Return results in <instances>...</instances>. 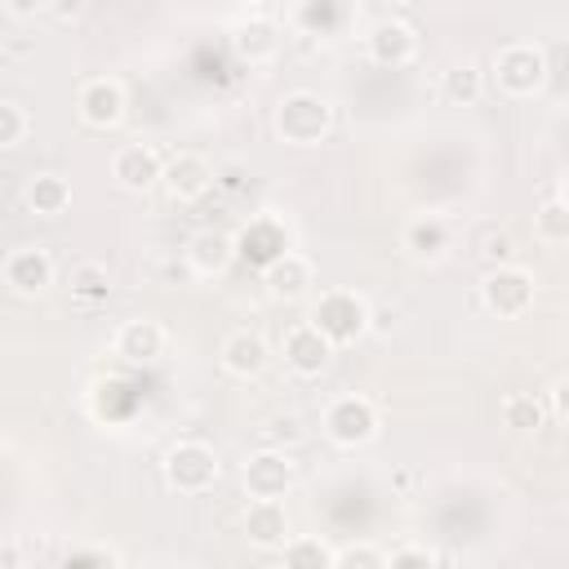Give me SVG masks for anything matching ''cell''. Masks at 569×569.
<instances>
[{
	"label": "cell",
	"instance_id": "obj_25",
	"mask_svg": "<svg viewBox=\"0 0 569 569\" xmlns=\"http://www.w3.org/2000/svg\"><path fill=\"white\" fill-rule=\"evenodd\" d=\"M67 284H71V298H76V302L93 307V302H107V293H111V271H107L102 262L84 258V262H76V267H71Z\"/></svg>",
	"mask_w": 569,
	"mask_h": 569
},
{
	"label": "cell",
	"instance_id": "obj_29",
	"mask_svg": "<svg viewBox=\"0 0 569 569\" xmlns=\"http://www.w3.org/2000/svg\"><path fill=\"white\" fill-rule=\"evenodd\" d=\"M298 27H307L311 36H329L342 22V0H298Z\"/></svg>",
	"mask_w": 569,
	"mask_h": 569
},
{
	"label": "cell",
	"instance_id": "obj_8",
	"mask_svg": "<svg viewBox=\"0 0 569 569\" xmlns=\"http://www.w3.org/2000/svg\"><path fill=\"white\" fill-rule=\"evenodd\" d=\"M418 27L409 22V18H396V13H387V18H378L369 31H365V53H369V62L373 67H387V71H400V67H409L413 58H418Z\"/></svg>",
	"mask_w": 569,
	"mask_h": 569
},
{
	"label": "cell",
	"instance_id": "obj_23",
	"mask_svg": "<svg viewBox=\"0 0 569 569\" xmlns=\"http://www.w3.org/2000/svg\"><path fill=\"white\" fill-rule=\"evenodd\" d=\"M485 71L476 67V62H453L445 76H440V98L449 102V107H471V102H480L485 98Z\"/></svg>",
	"mask_w": 569,
	"mask_h": 569
},
{
	"label": "cell",
	"instance_id": "obj_17",
	"mask_svg": "<svg viewBox=\"0 0 569 569\" xmlns=\"http://www.w3.org/2000/svg\"><path fill=\"white\" fill-rule=\"evenodd\" d=\"M218 365H222V373L249 382V378H262V373H267V365H271V347H267L262 333H253V329H236V333L222 338V347H218Z\"/></svg>",
	"mask_w": 569,
	"mask_h": 569
},
{
	"label": "cell",
	"instance_id": "obj_24",
	"mask_svg": "<svg viewBox=\"0 0 569 569\" xmlns=\"http://www.w3.org/2000/svg\"><path fill=\"white\" fill-rule=\"evenodd\" d=\"M498 413H502V427L529 436V431H538V427L547 422L551 405H542L533 391H511V396H502V409H498Z\"/></svg>",
	"mask_w": 569,
	"mask_h": 569
},
{
	"label": "cell",
	"instance_id": "obj_31",
	"mask_svg": "<svg viewBox=\"0 0 569 569\" xmlns=\"http://www.w3.org/2000/svg\"><path fill=\"white\" fill-rule=\"evenodd\" d=\"M27 133H31V111L18 98H4L0 102V147L13 151V147L27 142Z\"/></svg>",
	"mask_w": 569,
	"mask_h": 569
},
{
	"label": "cell",
	"instance_id": "obj_2",
	"mask_svg": "<svg viewBox=\"0 0 569 569\" xmlns=\"http://www.w3.org/2000/svg\"><path fill=\"white\" fill-rule=\"evenodd\" d=\"M311 325L333 342V347H351L365 333H373V307L365 293L356 289H325L311 307Z\"/></svg>",
	"mask_w": 569,
	"mask_h": 569
},
{
	"label": "cell",
	"instance_id": "obj_18",
	"mask_svg": "<svg viewBox=\"0 0 569 569\" xmlns=\"http://www.w3.org/2000/svg\"><path fill=\"white\" fill-rule=\"evenodd\" d=\"M160 187L169 191V200L191 204V200L209 196V187H213V164H209L204 156H196V151H178V156L164 160V178H160Z\"/></svg>",
	"mask_w": 569,
	"mask_h": 569
},
{
	"label": "cell",
	"instance_id": "obj_35",
	"mask_svg": "<svg viewBox=\"0 0 569 569\" xmlns=\"http://www.w3.org/2000/svg\"><path fill=\"white\" fill-rule=\"evenodd\" d=\"M40 9H49V0H4V13H9V22H31Z\"/></svg>",
	"mask_w": 569,
	"mask_h": 569
},
{
	"label": "cell",
	"instance_id": "obj_19",
	"mask_svg": "<svg viewBox=\"0 0 569 569\" xmlns=\"http://www.w3.org/2000/svg\"><path fill=\"white\" fill-rule=\"evenodd\" d=\"M231 53L249 67H262L280 53V22L267 18V13H249L231 27Z\"/></svg>",
	"mask_w": 569,
	"mask_h": 569
},
{
	"label": "cell",
	"instance_id": "obj_28",
	"mask_svg": "<svg viewBox=\"0 0 569 569\" xmlns=\"http://www.w3.org/2000/svg\"><path fill=\"white\" fill-rule=\"evenodd\" d=\"M58 565H67V569H116L120 551L107 547V542H76V547H67L58 556Z\"/></svg>",
	"mask_w": 569,
	"mask_h": 569
},
{
	"label": "cell",
	"instance_id": "obj_12",
	"mask_svg": "<svg viewBox=\"0 0 569 569\" xmlns=\"http://www.w3.org/2000/svg\"><path fill=\"white\" fill-rule=\"evenodd\" d=\"M124 84L116 76H93L76 89V116L89 124V129H116L124 120Z\"/></svg>",
	"mask_w": 569,
	"mask_h": 569
},
{
	"label": "cell",
	"instance_id": "obj_26",
	"mask_svg": "<svg viewBox=\"0 0 569 569\" xmlns=\"http://www.w3.org/2000/svg\"><path fill=\"white\" fill-rule=\"evenodd\" d=\"M280 560L289 569H333V547L320 542V538H311V533H298V538H289L280 547Z\"/></svg>",
	"mask_w": 569,
	"mask_h": 569
},
{
	"label": "cell",
	"instance_id": "obj_36",
	"mask_svg": "<svg viewBox=\"0 0 569 569\" xmlns=\"http://www.w3.org/2000/svg\"><path fill=\"white\" fill-rule=\"evenodd\" d=\"M551 413H556L560 422H569V373H560V378L551 382Z\"/></svg>",
	"mask_w": 569,
	"mask_h": 569
},
{
	"label": "cell",
	"instance_id": "obj_5",
	"mask_svg": "<svg viewBox=\"0 0 569 569\" xmlns=\"http://www.w3.org/2000/svg\"><path fill=\"white\" fill-rule=\"evenodd\" d=\"M533 293H538V280L520 262L485 267V276H480V307L498 320H520L533 307Z\"/></svg>",
	"mask_w": 569,
	"mask_h": 569
},
{
	"label": "cell",
	"instance_id": "obj_15",
	"mask_svg": "<svg viewBox=\"0 0 569 569\" xmlns=\"http://www.w3.org/2000/svg\"><path fill=\"white\" fill-rule=\"evenodd\" d=\"M236 249H240V258H244L249 267L267 271V267H271L280 253H289V231H284V222H280V218L258 213V218H249V222L240 227Z\"/></svg>",
	"mask_w": 569,
	"mask_h": 569
},
{
	"label": "cell",
	"instance_id": "obj_39",
	"mask_svg": "<svg viewBox=\"0 0 569 569\" xmlns=\"http://www.w3.org/2000/svg\"><path fill=\"white\" fill-rule=\"evenodd\" d=\"M560 196H565V200H569V173H565V178H560Z\"/></svg>",
	"mask_w": 569,
	"mask_h": 569
},
{
	"label": "cell",
	"instance_id": "obj_13",
	"mask_svg": "<svg viewBox=\"0 0 569 569\" xmlns=\"http://www.w3.org/2000/svg\"><path fill=\"white\" fill-rule=\"evenodd\" d=\"M111 178H116L120 191L142 196V191L160 187V178H164V156H160L151 142H124V147L111 156Z\"/></svg>",
	"mask_w": 569,
	"mask_h": 569
},
{
	"label": "cell",
	"instance_id": "obj_40",
	"mask_svg": "<svg viewBox=\"0 0 569 569\" xmlns=\"http://www.w3.org/2000/svg\"><path fill=\"white\" fill-rule=\"evenodd\" d=\"M240 4H262V0H240Z\"/></svg>",
	"mask_w": 569,
	"mask_h": 569
},
{
	"label": "cell",
	"instance_id": "obj_9",
	"mask_svg": "<svg viewBox=\"0 0 569 569\" xmlns=\"http://www.w3.org/2000/svg\"><path fill=\"white\" fill-rule=\"evenodd\" d=\"M0 276H4V284H9L13 298H40V293L53 284L58 267H53V253H49V249H40V244H18V249L4 253Z\"/></svg>",
	"mask_w": 569,
	"mask_h": 569
},
{
	"label": "cell",
	"instance_id": "obj_30",
	"mask_svg": "<svg viewBox=\"0 0 569 569\" xmlns=\"http://www.w3.org/2000/svg\"><path fill=\"white\" fill-rule=\"evenodd\" d=\"M302 436H307V427H302V418L289 413V409H284V413H271V418L258 427V440L271 445V449H293Z\"/></svg>",
	"mask_w": 569,
	"mask_h": 569
},
{
	"label": "cell",
	"instance_id": "obj_16",
	"mask_svg": "<svg viewBox=\"0 0 569 569\" xmlns=\"http://www.w3.org/2000/svg\"><path fill=\"white\" fill-rule=\"evenodd\" d=\"M400 249L413 258V262H445L449 258V249H453V227H449V218H440V213H418L413 222H405V231H400Z\"/></svg>",
	"mask_w": 569,
	"mask_h": 569
},
{
	"label": "cell",
	"instance_id": "obj_4",
	"mask_svg": "<svg viewBox=\"0 0 569 569\" xmlns=\"http://www.w3.org/2000/svg\"><path fill=\"white\" fill-rule=\"evenodd\" d=\"M489 80L507 98H533V93H542V84H547V53H542V44H533V40L502 44L493 53V62H489Z\"/></svg>",
	"mask_w": 569,
	"mask_h": 569
},
{
	"label": "cell",
	"instance_id": "obj_22",
	"mask_svg": "<svg viewBox=\"0 0 569 569\" xmlns=\"http://www.w3.org/2000/svg\"><path fill=\"white\" fill-rule=\"evenodd\" d=\"M22 204L36 213V218H62L71 209V182L53 169L44 173H31L27 187H22Z\"/></svg>",
	"mask_w": 569,
	"mask_h": 569
},
{
	"label": "cell",
	"instance_id": "obj_3",
	"mask_svg": "<svg viewBox=\"0 0 569 569\" xmlns=\"http://www.w3.org/2000/svg\"><path fill=\"white\" fill-rule=\"evenodd\" d=\"M160 476L173 493L196 498V493H209L218 485L222 462H218V449L204 445V440H173L160 458Z\"/></svg>",
	"mask_w": 569,
	"mask_h": 569
},
{
	"label": "cell",
	"instance_id": "obj_34",
	"mask_svg": "<svg viewBox=\"0 0 569 569\" xmlns=\"http://www.w3.org/2000/svg\"><path fill=\"white\" fill-rule=\"evenodd\" d=\"M409 565H440V556L422 542H409V547H396L387 551V569H409Z\"/></svg>",
	"mask_w": 569,
	"mask_h": 569
},
{
	"label": "cell",
	"instance_id": "obj_38",
	"mask_svg": "<svg viewBox=\"0 0 569 569\" xmlns=\"http://www.w3.org/2000/svg\"><path fill=\"white\" fill-rule=\"evenodd\" d=\"M0 565L13 569V565H18V551H13V547H0Z\"/></svg>",
	"mask_w": 569,
	"mask_h": 569
},
{
	"label": "cell",
	"instance_id": "obj_1",
	"mask_svg": "<svg viewBox=\"0 0 569 569\" xmlns=\"http://www.w3.org/2000/svg\"><path fill=\"white\" fill-rule=\"evenodd\" d=\"M271 129L284 147H320L333 133V102L316 89H289L271 111Z\"/></svg>",
	"mask_w": 569,
	"mask_h": 569
},
{
	"label": "cell",
	"instance_id": "obj_11",
	"mask_svg": "<svg viewBox=\"0 0 569 569\" xmlns=\"http://www.w3.org/2000/svg\"><path fill=\"white\" fill-rule=\"evenodd\" d=\"M280 351H284V365H289L293 378H320V373L333 365V351H338V347H333L311 320H302V325H289V329H284Z\"/></svg>",
	"mask_w": 569,
	"mask_h": 569
},
{
	"label": "cell",
	"instance_id": "obj_27",
	"mask_svg": "<svg viewBox=\"0 0 569 569\" xmlns=\"http://www.w3.org/2000/svg\"><path fill=\"white\" fill-rule=\"evenodd\" d=\"M533 236L542 244H569V200L565 196H551L533 209Z\"/></svg>",
	"mask_w": 569,
	"mask_h": 569
},
{
	"label": "cell",
	"instance_id": "obj_32",
	"mask_svg": "<svg viewBox=\"0 0 569 569\" xmlns=\"http://www.w3.org/2000/svg\"><path fill=\"white\" fill-rule=\"evenodd\" d=\"M333 569H387V551L369 542H347V547H333Z\"/></svg>",
	"mask_w": 569,
	"mask_h": 569
},
{
	"label": "cell",
	"instance_id": "obj_7",
	"mask_svg": "<svg viewBox=\"0 0 569 569\" xmlns=\"http://www.w3.org/2000/svg\"><path fill=\"white\" fill-rule=\"evenodd\" d=\"M298 480V467L289 458V449H271V445H258L244 467H240V485L249 498H289Z\"/></svg>",
	"mask_w": 569,
	"mask_h": 569
},
{
	"label": "cell",
	"instance_id": "obj_37",
	"mask_svg": "<svg viewBox=\"0 0 569 569\" xmlns=\"http://www.w3.org/2000/svg\"><path fill=\"white\" fill-rule=\"evenodd\" d=\"M84 4H89V0H49V9H44V13H53L58 22H76V18L84 13Z\"/></svg>",
	"mask_w": 569,
	"mask_h": 569
},
{
	"label": "cell",
	"instance_id": "obj_14",
	"mask_svg": "<svg viewBox=\"0 0 569 569\" xmlns=\"http://www.w3.org/2000/svg\"><path fill=\"white\" fill-rule=\"evenodd\" d=\"M111 351L124 360V365H156L164 351H169V329L160 325V320H151V316H133V320H124L120 329H116V338H111Z\"/></svg>",
	"mask_w": 569,
	"mask_h": 569
},
{
	"label": "cell",
	"instance_id": "obj_6",
	"mask_svg": "<svg viewBox=\"0 0 569 569\" xmlns=\"http://www.w3.org/2000/svg\"><path fill=\"white\" fill-rule=\"evenodd\" d=\"M320 427H325V440H329V445H338V449H365V445L378 436L382 413H378V405H373L369 396L347 391V396H333V400H329Z\"/></svg>",
	"mask_w": 569,
	"mask_h": 569
},
{
	"label": "cell",
	"instance_id": "obj_10",
	"mask_svg": "<svg viewBox=\"0 0 569 569\" xmlns=\"http://www.w3.org/2000/svg\"><path fill=\"white\" fill-rule=\"evenodd\" d=\"M236 258H240L236 236H227V231H218V227H200V231H191L187 244H182V262H187V271H191L196 280H218V276H227Z\"/></svg>",
	"mask_w": 569,
	"mask_h": 569
},
{
	"label": "cell",
	"instance_id": "obj_21",
	"mask_svg": "<svg viewBox=\"0 0 569 569\" xmlns=\"http://www.w3.org/2000/svg\"><path fill=\"white\" fill-rule=\"evenodd\" d=\"M262 284H267V293H271L276 302H302V298L311 293V284H316V267H311L307 253L289 249V253H280V258L262 271Z\"/></svg>",
	"mask_w": 569,
	"mask_h": 569
},
{
	"label": "cell",
	"instance_id": "obj_33",
	"mask_svg": "<svg viewBox=\"0 0 569 569\" xmlns=\"http://www.w3.org/2000/svg\"><path fill=\"white\" fill-rule=\"evenodd\" d=\"M476 253H480L485 267H502V262H511V236L498 231V227H480L476 231Z\"/></svg>",
	"mask_w": 569,
	"mask_h": 569
},
{
	"label": "cell",
	"instance_id": "obj_20",
	"mask_svg": "<svg viewBox=\"0 0 569 569\" xmlns=\"http://www.w3.org/2000/svg\"><path fill=\"white\" fill-rule=\"evenodd\" d=\"M244 538L258 551H280L293 533H289V511L284 498H249L244 507Z\"/></svg>",
	"mask_w": 569,
	"mask_h": 569
}]
</instances>
